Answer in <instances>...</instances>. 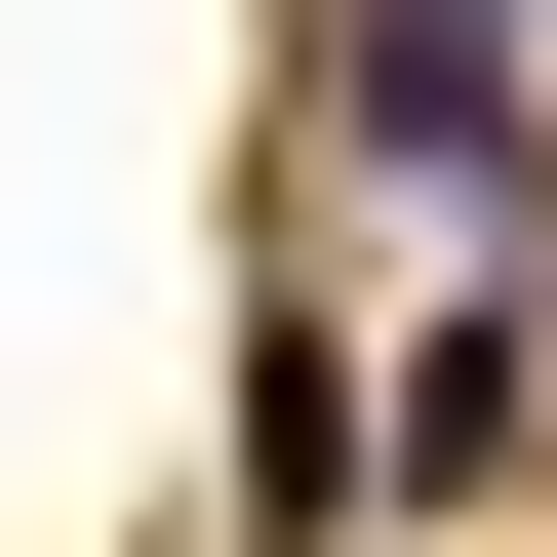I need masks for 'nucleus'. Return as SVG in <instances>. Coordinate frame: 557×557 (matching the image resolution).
Listing matches in <instances>:
<instances>
[{
	"label": "nucleus",
	"instance_id": "1",
	"mask_svg": "<svg viewBox=\"0 0 557 557\" xmlns=\"http://www.w3.org/2000/svg\"><path fill=\"white\" fill-rule=\"evenodd\" d=\"M359 160H438V199H518V81H478V0H359Z\"/></svg>",
	"mask_w": 557,
	"mask_h": 557
}]
</instances>
